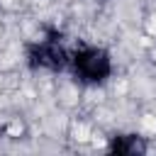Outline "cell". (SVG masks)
I'll list each match as a JSON object with an SVG mask.
<instances>
[{
  "mask_svg": "<svg viewBox=\"0 0 156 156\" xmlns=\"http://www.w3.org/2000/svg\"><path fill=\"white\" fill-rule=\"evenodd\" d=\"M141 124H144L146 132H156V117H154V115H146V117L141 119Z\"/></svg>",
  "mask_w": 156,
  "mask_h": 156,
  "instance_id": "1",
  "label": "cell"
},
{
  "mask_svg": "<svg viewBox=\"0 0 156 156\" xmlns=\"http://www.w3.org/2000/svg\"><path fill=\"white\" fill-rule=\"evenodd\" d=\"M149 32H151V34H156V17H151V20H149Z\"/></svg>",
  "mask_w": 156,
  "mask_h": 156,
  "instance_id": "3",
  "label": "cell"
},
{
  "mask_svg": "<svg viewBox=\"0 0 156 156\" xmlns=\"http://www.w3.org/2000/svg\"><path fill=\"white\" fill-rule=\"evenodd\" d=\"M76 139H78V141H85V139H90V136H88V129H85L83 124H80V127H76Z\"/></svg>",
  "mask_w": 156,
  "mask_h": 156,
  "instance_id": "2",
  "label": "cell"
}]
</instances>
